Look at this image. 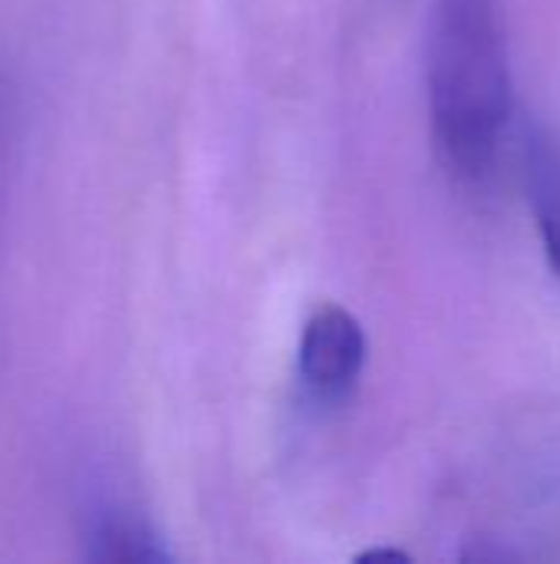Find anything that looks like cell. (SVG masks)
<instances>
[{
	"mask_svg": "<svg viewBox=\"0 0 560 564\" xmlns=\"http://www.w3.org/2000/svg\"><path fill=\"white\" fill-rule=\"evenodd\" d=\"M429 116L442 165L482 178L512 112V59L502 0H436L429 23Z\"/></svg>",
	"mask_w": 560,
	"mask_h": 564,
	"instance_id": "1",
	"label": "cell"
},
{
	"mask_svg": "<svg viewBox=\"0 0 560 564\" xmlns=\"http://www.w3.org/2000/svg\"><path fill=\"white\" fill-rule=\"evenodd\" d=\"M297 364H300V380L317 403L323 406L347 403L366 364L363 324L340 304L317 307L304 324Z\"/></svg>",
	"mask_w": 560,
	"mask_h": 564,
	"instance_id": "2",
	"label": "cell"
},
{
	"mask_svg": "<svg viewBox=\"0 0 560 564\" xmlns=\"http://www.w3.org/2000/svg\"><path fill=\"white\" fill-rule=\"evenodd\" d=\"M525 185L551 271L560 278V145L545 129L525 135Z\"/></svg>",
	"mask_w": 560,
	"mask_h": 564,
	"instance_id": "3",
	"label": "cell"
},
{
	"mask_svg": "<svg viewBox=\"0 0 560 564\" xmlns=\"http://www.w3.org/2000/svg\"><path fill=\"white\" fill-rule=\"evenodd\" d=\"M86 545H89V558H96V562L158 564L172 558L165 552L162 539L152 532V525H145L132 512H119V509L92 512V519L86 525Z\"/></svg>",
	"mask_w": 560,
	"mask_h": 564,
	"instance_id": "4",
	"label": "cell"
},
{
	"mask_svg": "<svg viewBox=\"0 0 560 564\" xmlns=\"http://www.w3.org/2000/svg\"><path fill=\"white\" fill-rule=\"evenodd\" d=\"M356 562H409V555L406 552H399V549H370V552H363V555H356Z\"/></svg>",
	"mask_w": 560,
	"mask_h": 564,
	"instance_id": "5",
	"label": "cell"
}]
</instances>
